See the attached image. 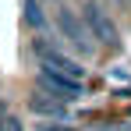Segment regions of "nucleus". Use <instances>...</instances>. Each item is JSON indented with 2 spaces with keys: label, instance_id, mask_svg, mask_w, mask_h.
Returning a JSON list of instances; mask_svg holds the SVG:
<instances>
[{
  "label": "nucleus",
  "instance_id": "nucleus-1",
  "mask_svg": "<svg viewBox=\"0 0 131 131\" xmlns=\"http://www.w3.org/2000/svg\"><path fill=\"white\" fill-rule=\"evenodd\" d=\"M53 25L57 32L64 36V43L78 53V57H92L96 53V43H92V32L85 28L82 14L67 7V0H53Z\"/></svg>",
  "mask_w": 131,
  "mask_h": 131
},
{
  "label": "nucleus",
  "instance_id": "nucleus-2",
  "mask_svg": "<svg viewBox=\"0 0 131 131\" xmlns=\"http://www.w3.org/2000/svg\"><path fill=\"white\" fill-rule=\"evenodd\" d=\"M78 14H82L85 28L96 36V43H99V46H117V43H121V36H117V21L106 14V7H103L99 0H85Z\"/></svg>",
  "mask_w": 131,
  "mask_h": 131
},
{
  "label": "nucleus",
  "instance_id": "nucleus-3",
  "mask_svg": "<svg viewBox=\"0 0 131 131\" xmlns=\"http://www.w3.org/2000/svg\"><path fill=\"white\" fill-rule=\"evenodd\" d=\"M39 85H43V92L57 96L60 103H74V99H82V82L71 78V74L60 71V67H53V64H39Z\"/></svg>",
  "mask_w": 131,
  "mask_h": 131
},
{
  "label": "nucleus",
  "instance_id": "nucleus-4",
  "mask_svg": "<svg viewBox=\"0 0 131 131\" xmlns=\"http://www.w3.org/2000/svg\"><path fill=\"white\" fill-rule=\"evenodd\" d=\"M28 110H32L36 117H67L64 103H60L57 96H50V92H36V96L28 99Z\"/></svg>",
  "mask_w": 131,
  "mask_h": 131
},
{
  "label": "nucleus",
  "instance_id": "nucleus-5",
  "mask_svg": "<svg viewBox=\"0 0 131 131\" xmlns=\"http://www.w3.org/2000/svg\"><path fill=\"white\" fill-rule=\"evenodd\" d=\"M25 25L28 28H36V32H46L50 28V21H46V11L39 0H25Z\"/></svg>",
  "mask_w": 131,
  "mask_h": 131
},
{
  "label": "nucleus",
  "instance_id": "nucleus-6",
  "mask_svg": "<svg viewBox=\"0 0 131 131\" xmlns=\"http://www.w3.org/2000/svg\"><path fill=\"white\" fill-rule=\"evenodd\" d=\"M32 50H36V57H39L43 64H57V60L64 57V50H60L57 43H50V39H43V36L32 43Z\"/></svg>",
  "mask_w": 131,
  "mask_h": 131
},
{
  "label": "nucleus",
  "instance_id": "nucleus-7",
  "mask_svg": "<svg viewBox=\"0 0 131 131\" xmlns=\"http://www.w3.org/2000/svg\"><path fill=\"white\" fill-rule=\"evenodd\" d=\"M0 131H21V121H18L14 113H4V117H0Z\"/></svg>",
  "mask_w": 131,
  "mask_h": 131
},
{
  "label": "nucleus",
  "instance_id": "nucleus-8",
  "mask_svg": "<svg viewBox=\"0 0 131 131\" xmlns=\"http://www.w3.org/2000/svg\"><path fill=\"white\" fill-rule=\"evenodd\" d=\"M39 131H74L71 124H39Z\"/></svg>",
  "mask_w": 131,
  "mask_h": 131
},
{
  "label": "nucleus",
  "instance_id": "nucleus-9",
  "mask_svg": "<svg viewBox=\"0 0 131 131\" xmlns=\"http://www.w3.org/2000/svg\"><path fill=\"white\" fill-rule=\"evenodd\" d=\"M117 131H131V124H121V128H117Z\"/></svg>",
  "mask_w": 131,
  "mask_h": 131
},
{
  "label": "nucleus",
  "instance_id": "nucleus-10",
  "mask_svg": "<svg viewBox=\"0 0 131 131\" xmlns=\"http://www.w3.org/2000/svg\"><path fill=\"white\" fill-rule=\"evenodd\" d=\"M4 113H7V110H4V103H0V117H4Z\"/></svg>",
  "mask_w": 131,
  "mask_h": 131
},
{
  "label": "nucleus",
  "instance_id": "nucleus-11",
  "mask_svg": "<svg viewBox=\"0 0 131 131\" xmlns=\"http://www.w3.org/2000/svg\"><path fill=\"white\" fill-rule=\"evenodd\" d=\"M99 4H106V0H99Z\"/></svg>",
  "mask_w": 131,
  "mask_h": 131
},
{
  "label": "nucleus",
  "instance_id": "nucleus-12",
  "mask_svg": "<svg viewBox=\"0 0 131 131\" xmlns=\"http://www.w3.org/2000/svg\"><path fill=\"white\" fill-rule=\"evenodd\" d=\"M128 113H131V110H128Z\"/></svg>",
  "mask_w": 131,
  "mask_h": 131
}]
</instances>
